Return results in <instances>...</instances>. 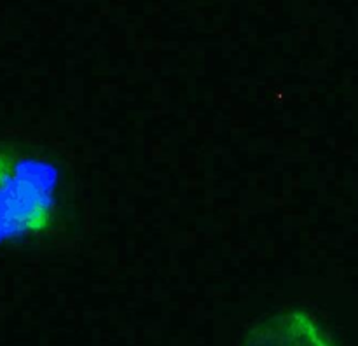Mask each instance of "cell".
<instances>
[{
	"label": "cell",
	"instance_id": "1",
	"mask_svg": "<svg viewBox=\"0 0 358 346\" xmlns=\"http://www.w3.org/2000/svg\"><path fill=\"white\" fill-rule=\"evenodd\" d=\"M72 154L23 129L0 131V259L58 248L80 229Z\"/></svg>",
	"mask_w": 358,
	"mask_h": 346
},
{
	"label": "cell",
	"instance_id": "2",
	"mask_svg": "<svg viewBox=\"0 0 358 346\" xmlns=\"http://www.w3.org/2000/svg\"><path fill=\"white\" fill-rule=\"evenodd\" d=\"M238 346H336L317 318L301 308L266 315L248 325Z\"/></svg>",
	"mask_w": 358,
	"mask_h": 346
}]
</instances>
